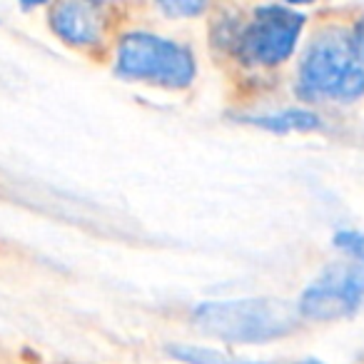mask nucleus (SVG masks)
I'll use <instances>...</instances> for the list:
<instances>
[{
	"mask_svg": "<svg viewBox=\"0 0 364 364\" xmlns=\"http://www.w3.org/2000/svg\"><path fill=\"white\" fill-rule=\"evenodd\" d=\"M190 322L225 344H267L297 332L302 317L287 299L242 297L195 304Z\"/></svg>",
	"mask_w": 364,
	"mask_h": 364,
	"instance_id": "1",
	"label": "nucleus"
},
{
	"mask_svg": "<svg viewBox=\"0 0 364 364\" xmlns=\"http://www.w3.org/2000/svg\"><path fill=\"white\" fill-rule=\"evenodd\" d=\"M294 92L304 102H354L364 97V65L347 28L329 26L307 43Z\"/></svg>",
	"mask_w": 364,
	"mask_h": 364,
	"instance_id": "2",
	"label": "nucleus"
},
{
	"mask_svg": "<svg viewBox=\"0 0 364 364\" xmlns=\"http://www.w3.org/2000/svg\"><path fill=\"white\" fill-rule=\"evenodd\" d=\"M115 73L125 80L165 90H185L195 82L198 60L188 46L147 31H132L117 41Z\"/></svg>",
	"mask_w": 364,
	"mask_h": 364,
	"instance_id": "3",
	"label": "nucleus"
},
{
	"mask_svg": "<svg viewBox=\"0 0 364 364\" xmlns=\"http://www.w3.org/2000/svg\"><path fill=\"white\" fill-rule=\"evenodd\" d=\"M307 18L294 8L274 3L259 6L247 21L237 23L230 50L242 65L277 68L294 55Z\"/></svg>",
	"mask_w": 364,
	"mask_h": 364,
	"instance_id": "4",
	"label": "nucleus"
},
{
	"mask_svg": "<svg viewBox=\"0 0 364 364\" xmlns=\"http://www.w3.org/2000/svg\"><path fill=\"white\" fill-rule=\"evenodd\" d=\"M299 317L307 322H339L364 309V267L352 259L327 264L297 302Z\"/></svg>",
	"mask_w": 364,
	"mask_h": 364,
	"instance_id": "5",
	"label": "nucleus"
},
{
	"mask_svg": "<svg viewBox=\"0 0 364 364\" xmlns=\"http://www.w3.org/2000/svg\"><path fill=\"white\" fill-rule=\"evenodd\" d=\"M50 31L70 48H95L105 36V16L100 0H55L50 8Z\"/></svg>",
	"mask_w": 364,
	"mask_h": 364,
	"instance_id": "6",
	"label": "nucleus"
},
{
	"mask_svg": "<svg viewBox=\"0 0 364 364\" xmlns=\"http://www.w3.org/2000/svg\"><path fill=\"white\" fill-rule=\"evenodd\" d=\"M235 122L257 127V130L272 132V135H292V132H317L324 127L322 117L309 107H282L272 112H257V115H237Z\"/></svg>",
	"mask_w": 364,
	"mask_h": 364,
	"instance_id": "7",
	"label": "nucleus"
},
{
	"mask_svg": "<svg viewBox=\"0 0 364 364\" xmlns=\"http://www.w3.org/2000/svg\"><path fill=\"white\" fill-rule=\"evenodd\" d=\"M332 245L347 259H352L359 267H364V230H352V228L337 230L332 235Z\"/></svg>",
	"mask_w": 364,
	"mask_h": 364,
	"instance_id": "8",
	"label": "nucleus"
},
{
	"mask_svg": "<svg viewBox=\"0 0 364 364\" xmlns=\"http://www.w3.org/2000/svg\"><path fill=\"white\" fill-rule=\"evenodd\" d=\"M157 11L172 21H188V18H200L208 11L210 0H155Z\"/></svg>",
	"mask_w": 364,
	"mask_h": 364,
	"instance_id": "9",
	"label": "nucleus"
},
{
	"mask_svg": "<svg viewBox=\"0 0 364 364\" xmlns=\"http://www.w3.org/2000/svg\"><path fill=\"white\" fill-rule=\"evenodd\" d=\"M349 38H352V48L357 53L359 63L364 65V16H359L354 21V26L349 28Z\"/></svg>",
	"mask_w": 364,
	"mask_h": 364,
	"instance_id": "10",
	"label": "nucleus"
},
{
	"mask_svg": "<svg viewBox=\"0 0 364 364\" xmlns=\"http://www.w3.org/2000/svg\"><path fill=\"white\" fill-rule=\"evenodd\" d=\"M21 3V8L23 11H36V8H43V6H48L50 0H18Z\"/></svg>",
	"mask_w": 364,
	"mask_h": 364,
	"instance_id": "11",
	"label": "nucleus"
},
{
	"mask_svg": "<svg viewBox=\"0 0 364 364\" xmlns=\"http://www.w3.org/2000/svg\"><path fill=\"white\" fill-rule=\"evenodd\" d=\"M225 364H274V362H240V359L228 357V359H225Z\"/></svg>",
	"mask_w": 364,
	"mask_h": 364,
	"instance_id": "12",
	"label": "nucleus"
},
{
	"mask_svg": "<svg viewBox=\"0 0 364 364\" xmlns=\"http://www.w3.org/2000/svg\"><path fill=\"white\" fill-rule=\"evenodd\" d=\"M282 3H287V6H309L314 0H282Z\"/></svg>",
	"mask_w": 364,
	"mask_h": 364,
	"instance_id": "13",
	"label": "nucleus"
},
{
	"mask_svg": "<svg viewBox=\"0 0 364 364\" xmlns=\"http://www.w3.org/2000/svg\"><path fill=\"white\" fill-rule=\"evenodd\" d=\"M299 364H324V362H319V359H304V362H299Z\"/></svg>",
	"mask_w": 364,
	"mask_h": 364,
	"instance_id": "14",
	"label": "nucleus"
},
{
	"mask_svg": "<svg viewBox=\"0 0 364 364\" xmlns=\"http://www.w3.org/2000/svg\"><path fill=\"white\" fill-rule=\"evenodd\" d=\"M100 3H105V0H100Z\"/></svg>",
	"mask_w": 364,
	"mask_h": 364,
	"instance_id": "15",
	"label": "nucleus"
}]
</instances>
